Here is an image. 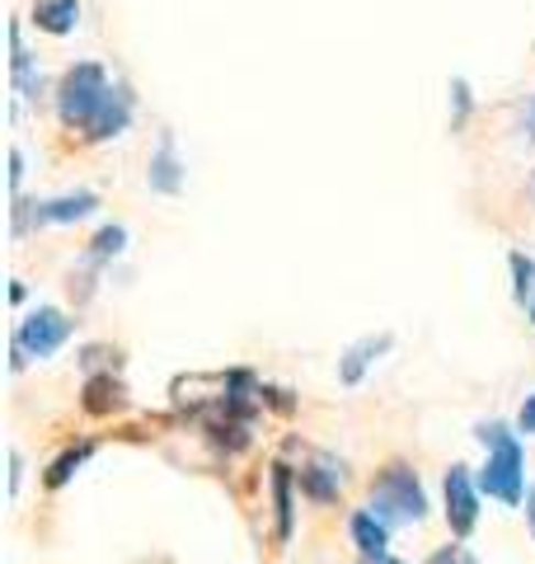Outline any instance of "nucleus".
I'll return each instance as SVG.
<instances>
[{"label":"nucleus","mask_w":535,"mask_h":564,"mask_svg":"<svg viewBox=\"0 0 535 564\" xmlns=\"http://www.w3.org/2000/svg\"><path fill=\"white\" fill-rule=\"evenodd\" d=\"M512 278H516V302H531L535 296V259L512 254Z\"/></svg>","instance_id":"nucleus-17"},{"label":"nucleus","mask_w":535,"mask_h":564,"mask_svg":"<svg viewBox=\"0 0 535 564\" xmlns=\"http://www.w3.org/2000/svg\"><path fill=\"white\" fill-rule=\"evenodd\" d=\"M118 404H122V386L113 377H95L85 386V410L89 414H109V410H118Z\"/></svg>","instance_id":"nucleus-14"},{"label":"nucleus","mask_w":535,"mask_h":564,"mask_svg":"<svg viewBox=\"0 0 535 564\" xmlns=\"http://www.w3.org/2000/svg\"><path fill=\"white\" fill-rule=\"evenodd\" d=\"M433 564H479V560L466 551V545H451V551H437Z\"/></svg>","instance_id":"nucleus-18"},{"label":"nucleus","mask_w":535,"mask_h":564,"mask_svg":"<svg viewBox=\"0 0 535 564\" xmlns=\"http://www.w3.org/2000/svg\"><path fill=\"white\" fill-rule=\"evenodd\" d=\"M128 122H132V99L122 95V90H113L109 99H103V109L95 113V122H89V137L95 141H109V137H122L128 132Z\"/></svg>","instance_id":"nucleus-10"},{"label":"nucleus","mask_w":535,"mask_h":564,"mask_svg":"<svg viewBox=\"0 0 535 564\" xmlns=\"http://www.w3.org/2000/svg\"><path fill=\"white\" fill-rule=\"evenodd\" d=\"M348 532H352V545H357V555L362 560L381 564L390 555V522H381L376 513H357Z\"/></svg>","instance_id":"nucleus-7"},{"label":"nucleus","mask_w":535,"mask_h":564,"mask_svg":"<svg viewBox=\"0 0 535 564\" xmlns=\"http://www.w3.org/2000/svg\"><path fill=\"white\" fill-rule=\"evenodd\" d=\"M70 339V321L57 311V306H39L29 315V321H20V329H14V372L29 362V358H52L62 344Z\"/></svg>","instance_id":"nucleus-4"},{"label":"nucleus","mask_w":535,"mask_h":564,"mask_svg":"<svg viewBox=\"0 0 535 564\" xmlns=\"http://www.w3.org/2000/svg\"><path fill=\"white\" fill-rule=\"evenodd\" d=\"M371 513L381 522L400 527V522H423L427 518V494L418 485V475L408 466H390L376 485H371Z\"/></svg>","instance_id":"nucleus-3"},{"label":"nucleus","mask_w":535,"mask_h":564,"mask_svg":"<svg viewBox=\"0 0 535 564\" xmlns=\"http://www.w3.org/2000/svg\"><path fill=\"white\" fill-rule=\"evenodd\" d=\"M446 522L456 536H470L479 522V480L470 475V466L446 470Z\"/></svg>","instance_id":"nucleus-5"},{"label":"nucleus","mask_w":535,"mask_h":564,"mask_svg":"<svg viewBox=\"0 0 535 564\" xmlns=\"http://www.w3.org/2000/svg\"><path fill=\"white\" fill-rule=\"evenodd\" d=\"M479 443L489 447V462L479 470V494H489V499L516 508L526 499V456H522V443H516V433H507V423H479Z\"/></svg>","instance_id":"nucleus-1"},{"label":"nucleus","mask_w":535,"mask_h":564,"mask_svg":"<svg viewBox=\"0 0 535 564\" xmlns=\"http://www.w3.org/2000/svg\"><path fill=\"white\" fill-rule=\"evenodd\" d=\"M20 180H24V155H20V151H10V184L20 188Z\"/></svg>","instance_id":"nucleus-22"},{"label":"nucleus","mask_w":535,"mask_h":564,"mask_svg":"<svg viewBox=\"0 0 535 564\" xmlns=\"http://www.w3.org/2000/svg\"><path fill=\"white\" fill-rule=\"evenodd\" d=\"M531 325H535V296H531Z\"/></svg>","instance_id":"nucleus-24"},{"label":"nucleus","mask_w":535,"mask_h":564,"mask_svg":"<svg viewBox=\"0 0 535 564\" xmlns=\"http://www.w3.org/2000/svg\"><path fill=\"white\" fill-rule=\"evenodd\" d=\"M146 180H151L155 193H178V188H184V165H178V151H174V137H170V132L160 137Z\"/></svg>","instance_id":"nucleus-9"},{"label":"nucleus","mask_w":535,"mask_h":564,"mask_svg":"<svg viewBox=\"0 0 535 564\" xmlns=\"http://www.w3.org/2000/svg\"><path fill=\"white\" fill-rule=\"evenodd\" d=\"M109 95H113L109 70H103L99 62H80V66L66 70V80L57 90V113H62L66 128H89Z\"/></svg>","instance_id":"nucleus-2"},{"label":"nucleus","mask_w":535,"mask_h":564,"mask_svg":"<svg viewBox=\"0 0 535 564\" xmlns=\"http://www.w3.org/2000/svg\"><path fill=\"white\" fill-rule=\"evenodd\" d=\"M122 245H128V231H122V226H103V231L89 240V259H95V263L118 259V254H122Z\"/></svg>","instance_id":"nucleus-16"},{"label":"nucleus","mask_w":535,"mask_h":564,"mask_svg":"<svg viewBox=\"0 0 535 564\" xmlns=\"http://www.w3.org/2000/svg\"><path fill=\"white\" fill-rule=\"evenodd\" d=\"M95 207H99L95 193H66V198H52V203H33V226H70V221H85Z\"/></svg>","instance_id":"nucleus-6"},{"label":"nucleus","mask_w":535,"mask_h":564,"mask_svg":"<svg viewBox=\"0 0 535 564\" xmlns=\"http://www.w3.org/2000/svg\"><path fill=\"white\" fill-rule=\"evenodd\" d=\"M390 344H395V339H390V334H371V339L352 344V348L343 352V362H338V381H343V386H357V381L367 377V367L376 362L381 352H390Z\"/></svg>","instance_id":"nucleus-8"},{"label":"nucleus","mask_w":535,"mask_h":564,"mask_svg":"<svg viewBox=\"0 0 535 564\" xmlns=\"http://www.w3.org/2000/svg\"><path fill=\"white\" fill-rule=\"evenodd\" d=\"M526 513H531V532H535V494H531V499H526Z\"/></svg>","instance_id":"nucleus-23"},{"label":"nucleus","mask_w":535,"mask_h":564,"mask_svg":"<svg viewBox=\"0 0 535 564\" xmlns=\"http://www.w3.org/2000/svg\"><path fill=\"white\" fill-rule=\"evenodd\" d=\"M531 193H535V174H531Z\"/></svg>","instance_id":"nucleus-26"},{"label":"nucleus","mask_w":535,"mask_h":564,"mask_svg":"<svg viewBox=\"0 0 535 564\" xmlns=\"http://www.w3.org/2000/svg\"><path fill=\"white\" fill-rule=\"evenodd\" d=\"M516 429L522 433H535V395L522 400V414H516Z\"/></svg>","instance_id":"nucleus-19"},{"label":"nucleus","mask_w":535,"mask_h":564,"mask_svg":"<svg viewBox=\"0 0 535 564\" xmlns=\"http://www.w3.org/2000/svg\"><path fill=\"white\" fill-rule=\"evenodd\" d=\"M381 564H404V560H390V555H385V560H381Z\"/></svg>","instance_id":"nucleus-25"},{"label":"nucleus","mask_w":535,"mask_h":564,"mask_svg":"<svg viewBox=\"0 0 535 564\" xmlns=\"http://www.w3.org/2000/svg\"><path fill=\"white\" fill-rule=\"evenodd\" d=\"M273 503H277V541H292V470L273 466Z\"/></svg>","instance_id":"nucleus-13"},{"label":"nucleus","mask_w":535,"mask_h":564,"mask_svg":"<svg viewBox=\"0 0 535 564\" xmlns=\"http://www.w3.org/2000/svg\"><path fill=\"white\" fill-rule=\"evenodd\" d=\"M522 137L535 141V95H526V109H522Z\"/></svg>","instance_id":"nucleus-20"},{"label":"nucleus","mask_w":535,"mask_h":564,"mask_svg":"<svg viewBox=\"0 0 535 564\" xmlns=\"http://www.w3.org/2000/svg\"><path fill=\"white\" fill-rule=\"evenodd\" d=\"M451 90H456V122H460V118H466V109H470V95H466V80H456V85H451Z\"/></svg>","instance_id":"nucleus-21"},{"label":"nucleus","mask_w":535,"mask_h":564,"mask_svg":"<svg viewBox=\"0 0 535 564\" xmlns=\"http://www.w3.org/2000/svg\"><path fill=\"white\" fill-rule=\"evenodd\" d=\"M89 462V443H80V447H70V452H62L57 456V462H52L47 466V475H43V480H47V489H62L66 480H70V475H76L80 466Z\"/></svg>","instance_id":"nucleus-15"},{"label":"nucleus","mask_w":535,"mask_h":564,"mask_svg":"<svg viewBox=\"0 0 535 564\" xmlns=\"http://www.w3.org/2000/svg\"><path fill=\"white\" fill-rule=\"evenodd\" d=\"M76 20H80L76 0H33V24L43 33H70Z\"/></svg>","instance_id":"nucleus-12"},{"label":"nucleus","mask_w":535,"mask_h":564,"mask_svg":"<svg viewBox=\"0 0 535 564\" xmlns=\"http://www.w3.org/2000/svg\"><path fill=\"white\" fill-rule=\"evenodd\" d=\"M338 485H343V470L334 462H325V456H319L310 470H301V489H306V499H315V503H334Z\"/></svg>","instance_id":"nucleus-11"}]
</instances>
